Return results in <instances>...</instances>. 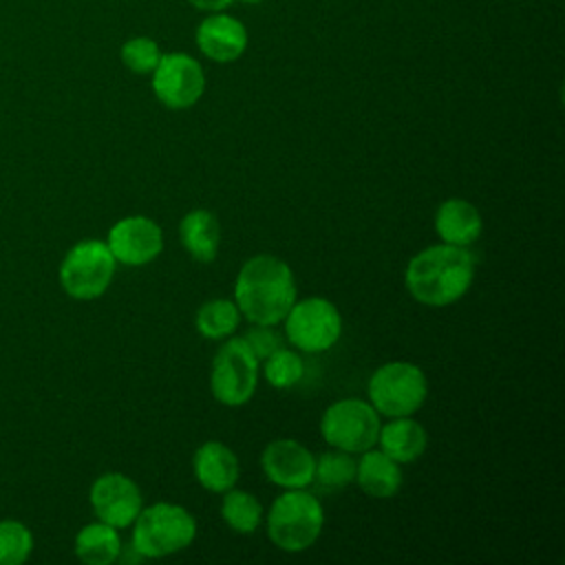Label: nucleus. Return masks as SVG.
Instances as JSON below:
<instances>
[{"label":"nucleus","mask_w":565,"mask_h":565,"mask_svg":"<svg viewBox=\"0 0 565 565\" xmlns=\"http://www.w3.org/2000/svg\"><path fill=\"white\" fill-rule=\"evenodd\" d=\"M470 247L437 243L417 252L404 271L408 294L426 307H448L466 296L475 278Z\"/></svg>","instance_id":"1"},{"label":"nucleus","mask_w":565,"mask_h":565,"mask_svg":"<svg viewBox=\"0 0 565 565\" xmlns=\"http://www.w3.org/2000/svg\"><path fill=\"white\" fill-rule=\"evenodd\" d=\"M296 298L294 271L278 256L256 254L236 274L234 302L252 324H280Z\"/></svg>","instance_id":"2"},{"label":"nucleus","mask_w":565,"mask_h":565,"mask_svg":"<svg viewBox=\"0 0 565 565\" xmlns=\"http://www.w3.org/2000/svg\"><path fill=\"white\" fill-rule=\"evenodd\" d=\"M324 525V510L316 494L307 488L285 490L274 499L267 512V534L269 541L289 554L309 550Z\"/></svg>","instance_id":"3"},{"label":"nucleus","mask_w":565,"mask_h":565,"mask_svg":"<svg viewBox=\"0 0 565 565\" xmlns=\"http://www.w3.org/2000/svg\"><path fill=\"white\" fill-rule=\"evenodd\" d=\"M196 536L194 516L177 503L159 501L141 508L132 521L130 545L143 558H163L185 550Z\"/></svg>","instance_id":"4"},{"label":"nucleus","mask_w":565,"mask_h":565,"mask_svg":"<svg viewBox=\"0 0 565 565\" xmlns=\"http://www.w3.org/2000/svg\"><path fill=\"white\" fill-rule=\"evenodd\" d=\"M371 406L384 417H406L417 413L428 395L424 371L404 360L377 366L366 384Z\"/></svg>","instance_id":"5"},{"label":"nucleus","mask_w":565,"mask_h":565,"mask_svg":"<svg viewBox=\"0 0 565 565\" xmlns=\"http://www.w3.org/2000/svg\"><path fill=\"white\" fill-rule=\"evenodd\" d=\"M117 260L106 241L84 238L75 243L60 265V285L75 300H95L113 282Z\"/></svg>","instance_id":"6"},{"label":"nucleus","mask_w":565,"mask_h":565,"mask_svg":"<svg viewBox=\"0 0 565 565\" xmlns=\"http://www.w3.org/2000/svg\"><path fill=\"white\" fill-rule=\"evenodd\" d=\"M260 362L243 338H225L210 369V391L223 406H243L258 386Z\"/></svg>","instance_id":"7"},{"label":"nucleus","mask_w":565,"mask_h":565,"mask_svg":"<svg viewBox=\"0 0 565 565\" xmlns=\"http://www.w3.org/2000/svg\"><path fill=\"white\" fill-rule=\"evenodd\" d=\"M380 413L366 399L344 397L329 404L320 417L322 439L338 450L360 455L377 444Z\"/></svg>","instance_id":"8"},{"label":"nucleus","mask_w":565,"mask_h":565,"mask_svg":"<svg viewBox=\"0 0 565 565\" xmlns=\"http://www.w3.org/2000/svg\"><path fill=\"white\" fill-rule=\"evenodd\" d=\"M282 324L285 340L302 353H322L331 349L342 333V316L338 307L322 296L296 298L282 318Z\"/></svg>","instance_id":"9"},{"label":"nucleus","mask_w":565,"mask_h":565,"mask_svg":"<svg viewBox=\"0 0 565 565\" xmlns=\"http://www.w3.org/2000/svg\"><path fill=\"white\" fill-rule=\"evenodd\" d=\"M150 75L154 97L170 110L194 106L205 90V73L201 64L181 51L163 53Z\"/></svg>","instance_id":"10"},{"label":"nucleus","mask_w":565,"mask_h":565,"mask_svg":"<svg viewBox=\"0 0 565 565\" xmlns=\"http://www.w3.org/2000/svg\"><path fill=\"white\" fill-rule=\"evenodd\" d=\"M106 245L117 263L141 267L163 252V230L150 216H124L108 230Z\"/></svg>","instance_id":"11"},{"label":"nucleus","mask_w":565,"mask_h":565,"mask_svg":"<svg viewBox=\"0 0 565 565\" xmlns=\"http://www.w3.org/2000/svg\"><path fill=\"white\" fill-rule=\"evenodd\" d=\"M88 501L95 516L117 530L132 525L143 508L139 486L124 472L99 475L90 486Z\"/></svg>","instance_id":"12"},{"label":"nucleus","mask_w":565,"mask_h":565,"mask_svg":"<svg viewBox=\"0 0 565 565\" xmlns=\"http://www.w3.org/2000/svg\"><path fill=\"white\" fill-rule=\"evenodd\" d=\"M260 468L274 486L282 490H298L313 483L316 457L300 441L278 437L271 439L260 452Z\"/></svg>","instance_id":"13"},{"label":"nucleus","mask_w":565,"mask_h":565,"mask_svg":"<svg viewBox=\"0 0 565 565\" xmlns=\"http://www.w3.org/2000/svg\"><path fill=\"white\" fill-rule=\"evenodd\" d=\"M194 40L199 51L207 60L216 64H230L245 53L247 29L238 18L225 11H216L207 13V18L201 20V24L194 31Z\"/></svg>","instance_id":"14"},{"label":"nucleus","mask_w":565,"mask_h":565,"mask_svg":"<svg viewBox=\"0 0 565 565\" xmlns=\"http://www.w3.org/2000/svg\"><path fill=\"white\" fill-rule=\"evenodd\" d=\"M192 468H194V477L201 483V488H205L207 492H214V494H223L225 490L234 488L238 481V475H241L236 452L216 439L203 441L194 450Z\"/></svg>","instance_id":"15"},{"label":"nucleus","mask_w":565,"mask_h":565,"mask_svg":"<svg viewBox=\"0 0 565 565\" xmlns=\"http://www.w3.org/2000/svg\"><path fill=\"white\" fill-rule=\"evenodd\" d=\"M481 230L483 218L477 205L466 199H446L435 212V232L441 243L470 247L481 236Z\"/></svg>","instance_id":"16"},{"label":"nucleus","mask_w":565,"mask_h":565,"mask_svg":"<svg viewBox=\"0 0 565 565\" xmlns=\"http://www.w3.org/2000/svg\"><path fill=\"white\" fill-rule=\"evenodd\" d=\"M355 459V483L371 499H391L402 488V463L380 448H369Z\"/></svg>","instance_id":"17"},{"label":"nucleus","mask_w":565,"mask_h":565,"mask_svg":"<svg viewBox=\"0 0 565 565\" xmlns=\"http://www.w3.org/2000/svg\"><path fill=\"white\" fill-rule=\"evenodd\" d=\"M377 446L397 463H413L424 455L428 433L417 419H413V415L391 417L388 424L380 426Z\"/></svg>","instance_id":"18"},{"label":"nucleus","mask_w":565,"mask_h":565,"mask_svg":"<svg viewBox=\"0 0 565 565\" xmlns=\"http://www.w3.org/2000/svg\"><path fill=\"white\" fill-rule=\"evenodd\" d=\"M179 238L188 256L196 263H212L221 245V223L205 207L190 210L179 223Z\"/></svg>","instance_id":"19"},{"label":"nucleus","mask_w":565,"mask_h":565,"mask_svg":"<svg viewBox=\"0 0 565 565\" xmlns=\"http://www.w3.org/2000/svg\"><path fill=\"white\" fill-rule=\"evenodd\" d=\"M121 536L117 527L95 521L84 525L75 536V556L86 565H110L119 558Z\"/></svg>","instance_id":"20"},{"label":"nucleus","mask_w":565,"mask_h":565,"mask_svg":"<svg viewBox=\"0 0 565 565\" xmlns=\"http://www.w3.org/2000/svg\"><path fill=\"white\" fill-rule=\"evenodd\" d=\"M241 318L243 316L234 300L212 298L199 307V311L194 316V324H196V331L205 340H225V338L234 335Z\"/></svg>","instance_id":"21"},{"label":"nucleus","mask_w":565,"mask_h":565,"mask_svg":"<svg viewBox=\"0 0 565 565\" xmlns=\"http://www.w3.org/2000/svg\"><path fill=\"white\" fill-rule=\"evenodd\" d=\"M221 519L236 534H254L263 523V505L252 492L230 488L223 492Z\"/></svg>","instance_id":"22"},{"label":"nucleus","mask_w":565,"mask_h":565,"mask_svg":"<svg viewBox=\"0 0 565 565\" xmlns=\"http://www.w3.org/2000/svg\"><path fill=\"white\" fill-rule=\"evenodd\" d=\"M313 481L324 490H342L355 481V459L344 450H327L316 457Z\"/></svg>","instance_id":"23"},{"label":"nucleus","mask_w":565,"mask_h":565,"mask_svg":"<svg viewBox=\"0 0 565 565\" xmlns=\"http://www.w3.org/2000/svg\"><path fill=\"white\" fill-rule=\"evenodd\" d=\"M260 364H263V375L267 384L274 388H291L305 375V362L300 353L294 349L280 347L271 355H267Z\"/></svg>","instance_id":"24"},{"label":"nucleus","mask_w":565,"mask_h":565,"mask_svg":"<svg viewBox=\"0 0 565 565\" xmlns=\"http://www.w3.org/2000/svg\"><path fill=\"white\" fill-rule=\"evenodd\" d=\"M33 552L31 530L13 519L0 521V565H20Z\"/></svg>","instance_id":"25"},{"label":"nucleus","mask_w":565,"mask_h":565,"mask_svg":"<svg viewBox=\"0 0 565 565\" xmlns=\"http://www.w3.org/2000/svg\"><path fill=\"white\" fill-rule=\"evenodd\" d=\"M161 55L163 53H161L159 44L148 35H135V38L126 40L119 51L124 66L128 71H132L135 75H150L154 71V66L159 64Z\"/></svg>","instance_id":"26"},{"label":"nucleus","mask_w":565,"mask_h":565,"mask_svg":"<svg viewBox=\"0 0 565 565\" xmlns=\"http://www.w3.org/2000/svg\"><path fill=\"white\" fill-rule=\"evenodd\" d=\"M243 340L247 342V347L252 349V353L258 358V362H263L267 355H271L276 349L282 347V331L276 329V324H252Z\"/></svg>","instance_id":"27"},{"label":"nucleus","mask_w":565,"mask_h":565,"mask_svg":"<svg viewBox=\"0 0 565 565\" xmlns=\"http://www.w3.org/2000/svg\"><path fill=\"white\" fill-rule=\"evenodd\" d=\"M194 9L203 11V13H216V11H223L227 9L234 0H188Z\"/></svg>","instance_id":"28"},{"label":"nucleus","mask_w":565,"mask_h":565,"mask_svg":"<svg viewBox=\"0 0 565 565\" xmlns=\"http://www.w3.org/2000/svg\"><path fill=\"white\" fill-rule=\"evenodd\" d=\"M241 2H245V4H258V2H263V0H241Z\"/></svg>","instance_id":"29"}]
</instances>
